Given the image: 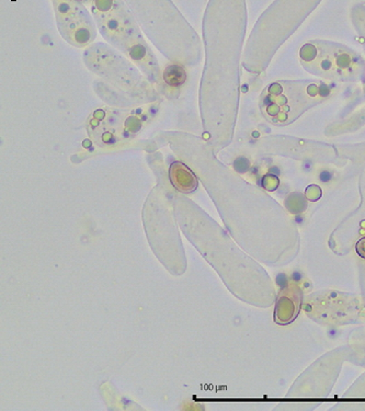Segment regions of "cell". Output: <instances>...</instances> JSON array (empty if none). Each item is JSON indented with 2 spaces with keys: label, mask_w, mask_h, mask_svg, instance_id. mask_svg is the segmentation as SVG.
Listing matches in <instances>:
<instances>
[{
  "label": "cell",
  "mask_w": 365,
  "mask_h": 411,
  "mask_svg": "<svg viewBox=\"0 0 365 411\" xmlns=\"http://www.w3.org/2000/svg\"><path fill=\"white\" fill-rule=\"evenodd\" d=\"M322 87L315 82H274L262 94V114L273 124H290L317 104V97L329 94Z\"/></svg>",
  "instance_id": "obj_1"
},
{
  "label": "cell",
  "mask_w": 365,
  "mask_h": 411,
  "mask_svg": "<svg viewBox=\"0 0 365 411\" xmlns=\"http://www.w3.org/2000/svg\"><path fill=\"white\" fill-rule=\"evenodd\" d=\"M300 58L306 70L332 80H347L358 70V60L352 52L326 42L306 44Z\"/></svg>",
  "instance_id": "obj_2"
},
{
  "label": "cell",
  "mask_w": 365,
  "mask_h": 411,
  "mask_svg": "<svg viewBox=\"0 0 365 411\" xmlns=\"http://www.w3.org/2000/svg\"><path fill=\"white\" fill-rule=\"evenodd\" d=\"M142 126V121L134 114L109 108L98 109L87 121L88 134L99 146H114L130 141Z\"/></svg>",
  "instance_id": "obj_3"
},
{
  "label": "cell",
  "mask_w": 365,
  "mask_h": 411,
  "mask_svg": "<svg viewBox=\"0 0 365 411\" xmlns=\"http://www.w3.org/2000/svg\"><path fill=\"white\" fill-rule=\"evenodd\" d=\"M72 4L70 1H62L58 5V23H65V29L60 30L68 42L76 46H85L94 40V30L89 18H75L72 15Z\"/></svg>",
  "instance_id": "obj_4"
},
{
  "label": "cell",
  "mask_w": 365,
  "mask_h": 411,
  "mask_svg": "<svg viewBox=\"0 0 365 411\" xmlns=\"http://www.w3.org/2000/svg\"><path fill=\"white\" fill-rule=\"evenodd\" d=\"M171 183L182 193H191L197 188V179L195 173L180 161L173 163L169 169Z\"/></svg>",
  "instance_id": "obj_5"
},
{
  "label": "cell",
  "mask_w": 365,
  "mask_h": 411,
  "mask_svg": "<svg viewBox=\"0 0 365 411\" xmlns=\"http://www.w3.org/2000/svg\"><path fill=\"white\" fill-rule=\"evenodd\" d=\"M126 48H128L129 55L131 56V58L135 60L137 64H140L142 67H146L147 70L155 68L154 56L149 51L146 44L143 43L142 40H130Z\"/></svg>",
  "instance_id": "obj_6"
},
{
  "label": "cell",
  "mask_w": 365,
  "mask_h": 411,
  "mask_svg": "<svg viewBox=\"0 0 365 411\" xmlns=\"http://www.w3.org/2000/svg\"><path fill=\"white\" fill-rule=\"evenodd\" d=\"M163 80L173 88L181 87L187 80V72L180 65H169L163 72Z\"/></svg>",
  "instance_id": "obj_7"
},
{
  "label": "cell",
  "mask_w": 365,
  "mask_h": 411,
  "mask_svg": "<svg viewBox=\"0 0 365 411\" xmlns=\"http://www.w3.org/2000/svg\"><path fill=\"white\" fill-rule=\"evenodd\" d=\"M276 284L279 286L280 289L284 290L288 287V278L285 273L281 272V273L278 274L276 278Z\"/></svg>",
  "instance_id": "obj_8"
},
{
  "label": "cell",
  "mask_w": 365,
  "mask_h": 411,
  "mask_svg": "<svg viewBox=\"0 0 365 411\" xmlns=\"http://www.w3.org/2000/svg\"><path fill=\"white\" fill-rule=\"evenodd\" d=\"M332 179V173L329 172V171L324 170L322 172H320V180L322 182L327 183L329 182L330 180Z\"/></svg>",
  "instance_id": "obj_9"
},
{
  "label": "cell",
  "mask_w": 365,
  "mask_h": 411,
  "mask_svg": "<svg viewBox=\"0 0 365 411\" xmlns=\"http://www.w3.org/2000/svg\"><path fill=\"white\" fill-rule=\"evenodd\" d=\"M356 251L362 258H365V239H361L356 245Z\"/></svg>",
  "instance_id": "obj_10"
},
{
  "label": "cell",
  "mask_w": 365,
  "mask_h": 411,
  "mask_svg": "<svg viewBox=\"0 0 365 411\" xmlns=\"http://www.w3.org/2000/svg\"><path fill=\"white\" fill-rule=\"evenodd\" d=\"M302 278H303V275H302L300 272L294 271L293 273H292V280H293V281L300 282Z\"/></svg>",
  "instance_id": "obj_11"
},
{
  "label": "cell",
  "mask_w": 365,
  "mask_h": 411,
  "mask_svg": "<svg viewBox=\"0 0 365 411\" xmlns=\"http://www.w3.org/2000/svg\"><path fill=\"white\" fill-rule=\"evenodd\" d=\"M337 334H338V331H337L336 329L329 330V337L332 338L337 337Z\"/></svg>",
  "instance_id": "obj_12"
},
{
  "label": "cell",
  "mask_w": 365,
  "mask_h": 411,
  "mask_svg": "<svg viewBox=\"0 0 365 411\" xmlns=\"http://www.w3.org/2000/svg\"><path fill=\"white\" fill-rule=\"evenodd\" d=\"M295 221L298 224H303L304 219L303 217H300V215H298V217H295Z\"/></svg>",
  "instance_id": "obj_13"
}]
</instances>
